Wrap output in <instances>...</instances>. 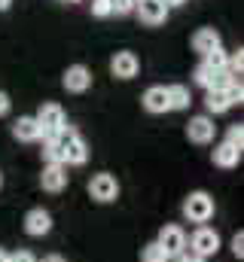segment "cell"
Wrapping results in <instances>:
<instances>
[{
  "mask_svg": "<svg viewBox=\"0 0 244 262\" xmlns=\"http://www.w3.org/2000/svg\"><path fill=\"white\" fill-rule=\"evenodd\" d=\"M189 250H192L195 259H208V256H214V253L220 250V235H217L214 229L201 226V229L189 238Z\"/></svg>",
  "mask_w": 244,
  "mask_h": 262,
  "instance_id": "3957f363",
  "label": "cell"
},
{
  "mask_svg": "<svg viewBox=\"0 0 244 262\" xmlns=\"http://www.w3.org/2000/svg\"><path fill=\"white\" fill-rule=\"evenodd\" d=\"M49 229H52V216H49L43 207H34V210H28V216H25V232H28V235L40 238V235H46Z\"/></svg>",
  "mask_w": 244,
  "mask_h": 262,
  "instance_id": "4fadbf2b",
  "label": "cell"
},
{
  "mask_svg": "<svg viewBox=\"0 0 244 262\" xmlns=\"http://www.w3.org/2000/svg\"><path fill=\"white\" fill-rule=\"evenodd\" d=\"M137 70H140V61H137L134 52H116L113 61H110V73H113L116 79H134Z\"/></svg>",
  "mask_w": 244,
  "mask_h": 262,
  "instance_id": "9c48e42d",
  "label": "cell"
},
{
  "mask_svg": "<svg viewBox=\"0 0 244 262\" xmlns=\"http://www.w3.org/2000/svg\"><path fill=\"white\" fill-rule=\"evenodd\" d=\"M9 262H37V259H34L28 250H22V253H12V256H9Z\"/></svg>",
  "mask_w": 244,
  "mask_h": 262,
  "instance_id": "484cf974",
  "label": "cell"
},
{
  "mask_svg": "<svg viewBox=\"0 0 244 262\" xmlns=\"http://www.w3.org/2000/svg\"><path fill=\"white\" fill-rule=\"evenodd\" d=\"M6 113H9V95L0 92V116H6Z\"/></svg>",
  "mask_w": 244,
  "mask_h": 262,
  "instance_id": "4316f807",
  "label": "cell"
},
{
  "mask_svg": "<svg viewBox=\"0 0 244 262\" xmlns=\"http://www.w3.org/2000/svg\"><path fill=\"white\" fill-rule=\"evenodd\" d=\"M55 143H58V149H61V165H83L89 159L86 140L76 134V128H70V125H64L55 134Z\"/></svg>",
  "mask_w": 244,
  "mask_h": 262,
  "instance_id": "6da1fadb",
  "label": "cell"
},
{
  "mask_svg": "<svg viewBox=\"0 0 244 262\" xmlns=\"http://www.w3.org/2000/svg\"><path fill=\"white\" fill-rule=\"evenodd\" d=\"M0 183H3V177H0Z\"/></svg>",
  "mask_w": 244,
  "mask_h": 262,
  "instance_id": "836d02e7",
  "label": "cell"
},
{
  "mask_svg": "<svg viewBox=\"0 0 244 262\" xmlns=\"http://www.w3.org/2000/svg\"><path fill=\"white\" fill-rule=\"evenodd\" d=\"M61 82H64L67 92H86V89L92 85V73H89L86 64H70L67 70H64Z\"/></svg>",
  "mask_w": 244,
  "mask_h": 262,
  "instance_id": "30bf717a",
  "label": "cell"
},
{
  "mask_svg": "<svg viewBox=\"0 0 244 262\" xmlns=\"http://www.w3.org/2000/svg\"><path fill=\"white\" fill-rule=\"evenodd\" d=\"M40 183H43V189L46 192H61L64 186H67V165H46L43 168V174H40Z\"/></svg>",
  "mask_w": 244,
  "mask_h": 262,
  "instance_id": "8fae6325",
  "label": "cell"
},
{
  "mask_svg": "<svg viewBox=\"0 0 244 262\" xmlns=\"http://www.w3.org/2000/svg\"><path fill=\"white\" fill-rule=\"evenodd\" d=\"M226 143H232L235 149H241L244 146V128L235 122V125H229V131H226Z\"/></svg>",
  "mask_w": 244,
  "mask_h": 262,
  "instance_id": "44dd1931",
  "label": "cell"
},
{
  "mask_svg": "<svg viewBox=\"0 0 244 262\" xmlns=\"http://www.w3.org/2000/svg\"><path fill=\"white\" fill-rule=\"evenodd\" d=\"M144 110L150 113H168L171 104H168V89L165 85H150L144 92Z\"/></svg>",
  "mask_w": 244,
  "mask_h": 262,
  "instance_id": "7c38bea8",
  "label": "cell"
},
{
  "mask_svg": "<svg viewBox=\"0 0 244 262\" xmlns=\"http://www.w3.org/2000/svg\"><path fill=\"white\" fill-rule=\"evenodd\" d=\"M43 156L49 159V165L61 162V149H58V143H55V137H49V140H46V146H43Z\"/></svg>",
  "mask_w": 244,
  "mask_h": 262,
  "instance_id": "603a6c76",
  "label": "cell"
},
{
  "mask_svg": "<svg viewBox=\"0 0 244 262\" xmlns=\"http://www.w3.org/2000/svg\"><path fill=\"white\" fill-rule=\"evenodd\" d=\"M226 61H229V52H223V49H214L205 55V64L214 67V70H226Z\"/></svg>",
  "mask_w": 244,
  "mask_h": 262,
  "instance_id": "d6986e66",
  "label": "cell"
},
{
  "mask_svg": "<svg viewBox=\"0 0 244 262\" xmlns=\"http://www.w3.org/2000/svg\"><path fill=\"white\" fill-rule=\"evenodd\" d=\"M238 159H241V149H235L232 143L223 140V143L214 146V165H220V168H235Z\"/></svg>",
  "mask_w": 244,
  "mask_h": 262,
  "instance_id": "2e32d148",
  "label": "cell"
},
{
  "mask_svg": "<svg viewBox=\"0 0 244 262\" xmlns=\"http://www.w3.org/2000/svg\"><path fill=\"white\" fill-rule=\"evenodd\" d=\"M107 3H110V12L128 15V12H134V3H137V0H107Z\"/></svg>",
  "mask_w": 244,
  "mask_h": 262,
  "instance_id": "7402d4cb",
  "label": "cell"
},
{
  "mask_svg": "<svg viewBox=\"0 0 244 262\" xmlns=\"http://www.w3.org/2000/svg\"><path fill=\"white\" fill-rule=\"evenodd\" d=\"M192 49L205 58L208 52L220 49V34H217L214 28H201V31H195V34H192Z\"/></svg>",
  "mask_w": 244,
  "mask_h": 262,
  "instance_id": "9a60e30c",
  "label": "cell"
},
{
  "mask_svg": "<svg viewBox=\"0 0 244 262\" xmlns=\"http://www.w3.org/2000/svg\"><path fill=\"white\" fill-rule=\"evenodd\" d=\"M12 134H15V140H22V143H34V140L43 137L34 116H18V119L12 122Z\"/></svg>",
  "mask_w": 244,
  "mask_h": 262,
  "instance_id": "5bb4252c",
  "label": "cell"
},
{
  "mask_svg": "<svg viewBox=\"0 0 244 262\" xmlns=\"http://www.w3.org/2000/svg\"><path fill=\"white\" fill-rule=\"evenodd\" d=\"M205 107H208V113H226V110L232 107V101H229L226 92H208Z\"/></svg>",
  "mask_w": 244,
  "mask_h": 262,
  "instance_id": "ac0fdd59",
  "label": "cell"
},
{
  "mask_svg": "<svg viewBox=\"0 0 244 262\" xmlns=\"http://www.w3.org/2000/svg\"><path fill=\"white\" fill-rule=\"evenodd\" d=\"M183 262H205V259H195V256H186Z\"/></svg>",
  "mask_w": 244,
  "mask_h": 262,
  "instance_id": "1f68e13d",
  "label": "cell"
},
{
  "mask_svg": "<svg viewBox=\"0 0 244 262\" xmlns=\"http://www.w3.org/2000/svg\"><path fill=\"white\" fill-rule=\"evenodd\" d=\"M165 89H168V104H171V110H186V107L192 104V95H189L186 85L174 82V85H165Z\"/></svg>",
  "mask_w": 244,
  "mask_h": 262,
  "instance_id": "e0dca14e",
  "label": "cell"
},
{
  "mask_svg": "<svg viewBox=\"0 0 244 262\" xmlns=\"http://www.w3.org/2000/svg\"><path fill=\"white\" fill-rule=\"evenodd\" d=\"M140 259L144 262H165V250H162L159 244H147L144 253H140Z\"/></svg>",
  "mask_w": 244,
  "mask_h": 262,
  "instance_id": "ffe728a7",
  "label": "cell"
},
{
  "mask_svg": "<svg viewBox=\"0 0 244 262\" xmlns=\"http://www.w3.org/2000/svg\"><path fill=\"white\" fill-rule=\"evenodd\" d=\"M232 253H235L238 259H241V256H244V235H241V232H238V235L232 238Z\"/></svg>",
  "mask_w": 244,
  "mask_h": 262,
  "instance_id": "d4e9b609",
  "label": "cell"
},
{
  "mask_svg": "<svg viewBox=\"0 0 244 262\" xmlns=\"http://www.w3.org/2000/svg\"><path fill=\"white\" fill-rule=\"evenodd\" d=\"M92 15H98V18L113 15V12H110V3H107V0H92Z\"/></svg>",
  "mask_w": 244,
  "mask_h": 262,
  "instance_id": "cb8c5ba5",
  "label": "cell"
},
{
  "mask_svg": "<svg viewBox=\"0 0 244 262\" xmlns=\"http://www.w3.org/2000/svg\"><path fill=\"white\" fill-rule=\"evenodd\" d=\"M134 12L140 15V21L147 25H162L168 18V6L162 0H137L134 3Z\"/></svg>",
  "mask_w": 244,
  "mask_h": 262,
  "instance_id": "ba28073f",
  "label": "cell"
},
{
  "mask_svg": "<svg viewBox=\"0 0 244 262\" xmlns=\"http://www.w3.org/2000/svg\"><path fill=\"white\" fill-rule=\"evenodd\" d=\"M67 3H76V0H67Z\"/></svg>",
  "mask_w": 244,
  "mask_h": 262,
  "instance_id": "d6a6232c",
  "label": "cell"
},
{
  "mask_svg": "<svg viewBox=\"0 0 244 262\" xmlns=\"http://www.w3.org/2000/svg\"><path fill=\"white\" fill-rule=\"evenodd\" d=\"M0 262H9V253H6L3 247H0Z\"/></svg>",
  "mask_w": 244,
  "mask_h": 262,
  "instance_id": "4dcf8cb0",
  "label": "cell"
},
{
  "mask_svg": "<svg viewBox=\"0 0 244 262\" xmlns=\"http://www.w3.org/2000/svg\"><path fill=\"white\" fill-rule=\"evenodd\" d=\"M183 216L189 223H208L214 216V198L208 195V192H192L183 201Z\"/></svg>",
  "mask_w": 244,
  "mask_h": 262,
  "instance_id": "7a4b0ae2",
  "label": "cell"
},
{
  "mask_svg": "<svg viewBox=\"0 0 244 262\" xmlns=\"http://www.w3.org/2000/svg\"><path fill=\"white\" fill-rule=\"evenodd\" d=\"M156 244L165 250V256H177V253H183V247H186V235H183L180 226H165L159 232V241Z\"/></svg>",
  "mask_w": 244,
  "mask_h": 262,
  "instance_id": "8992f818",
  "label": "cell"
},
{
  "mask_svg": "<svg viewBox=\"0 0 244 262\" xmlns=\"http://www.w3.org/2000/svg\"><path fill=\"white\" fill-rule=\"evenodd\" d=\"M34 119H37V125H40L43 140L55 137V134L64 128V110H61L58 104H43V107H40V113H37Z\"/></svg>",
  "mask_w": 244,
  "mask_h": 262,
  "instance_id": "277c9868",
  "label": "cell"
},
{
  "mask_svg": "<svg viewBox=\"0 0 244 262\" xmlns=\"http://www.w3.org/2000/svg\"><path fill=\"white\" fill-rule=\"evenodd\" d=\"M43 262H67V259H64V256H58V253H52V256H46Z\"/></svg>",
  "mask_w": 244,
  "mask_h": 262,
  "instance_id": "83f0119b",
  "label": "cell"
},
{
  "mask_svg": "<svg viewBox=\"0 0 244 262\" xmlns=\"http://www.w3.org/2000/svg\"><path fill=\"white\" fill-rule=\"evenodd\" d=\"M9 6H12V0H0V12H3V9H9Z\"/></svg>",
  "mask_w": 244,
  "mask_h": 262,
  "instance_id": "f546056e",
  "label": "cell"
},
{
  "mask_svg": "<svg viewBox=\"0 0 244 262\" xmlns=\"http://www.w3.org/2000/svg\"><path fill=\"white\" fill-rule=\"evenodd\" d=\"M89 192L95 201H113V198L119 195V183H116V177L113 174H95L92 177V183H89Z\"/></svg>",
  "mask_w": 244,
  "mask_h": 262,
  "instance_id": "5b68a950",
  "label": "cell"
},
{
  "mask_svg": "<svg viewBox=\"0 0 244 262\" xmlns=\"http://www.w3.org/2000/svg\"><path fill=\"white\" fill-rule=\"evenodd\" d=\"M162 3H165V6H168V9H171V6H180L183 0H162Z\"/></svg>",
  "mask_w": 244,
  "mask_h": 262,
  "instance_id": "f1b7e54d",
  "label": "cell"
},
{
  "mask_svg": "<svg viewBox=\"0 0 244 262\" xmlns=\"http://www.w3.org/2000/svg\"><path fill=\"white\" fill-rule=\"evenodd\" d=\"M214 134H217V125H214L211 116H195V119H189V125H186V137H189L192 143H211Z\"/></svg>",
  "mask_w": 244,
  "mask_h": 262,
  "instance_id": "52a82bcc",
  "label": "cell"
}]
</instances>
